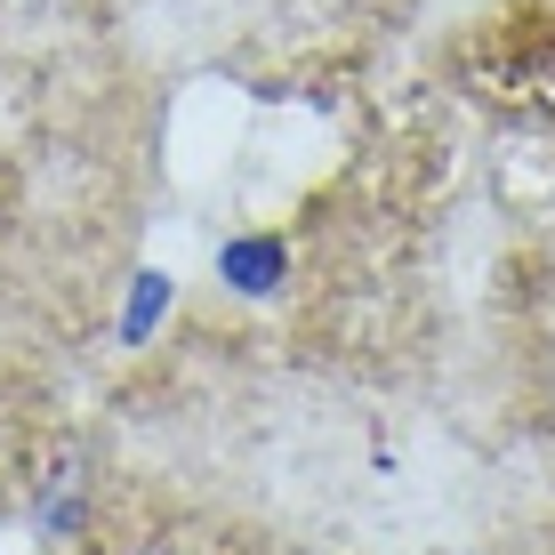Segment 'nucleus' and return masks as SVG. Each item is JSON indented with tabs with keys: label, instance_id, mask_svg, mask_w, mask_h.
Returning <instances> with one entry per match:
<instances>
[{
	"label": "nucleus",
	"instance_id": "1",
	"mask_svg": "<svg viewBox=\"0 0 555 555\" xmlns=\"http://www.w3.org/2000/svg\"><path fill=\"white\" fill-rule=\"evenodd\" d=\"M218 282L234 298H274L282 282H291V250H282L274 234H234L218 250Z\"/></svg>",
	"mask_w": 555,
	"mask_h": 555
},
{
	"label": "nucleus",
	"instance_id": "2",
	"mask_svg": "<svg viewBox=\"0 0 555 555\" xmlns=\"http://www.w3.org/2000/svg\"><path fill=\"white\" fill-rule=\"evenodd\" d=\"M169 306H178V282H169L162 266H138V274H129V298H121V322H113V338H121L129 354L153 347V338H162V322H169Z\"/></svg>",
	"mask_w": 555,
	"mask_h": 555
},
{
	"label": "nucleus",
	"instance_id": "3",
	"mask_svg": "<svg viewBox=\"0 0 555 555\" xmlns=\"http://www.w3.org/2000/svg\"><path fill=\"white\" fill-rule=\"evenodd\" d=\"M41 531H81V467H56L49 491H41Z\"/></svg>",
	"mask_w": 555,
	"mask_h": 555
}]
</instances>
